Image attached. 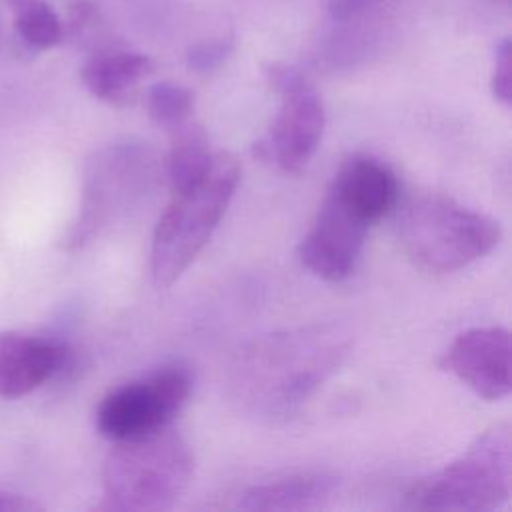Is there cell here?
Returning <instances> with one entry per match:
<instances>
[{"label": "cell", "mask_w": 512, "mask_h": 512, "mask_svg": "<svg viewBox=\"0 0 512 512\" xmlns=\"http://www.w3.org/2000/svg\"><path fill=\"white\" fill-rule=\"evenodd\" d=\"M394 0H330L328 12L334 24H374Z\"/></svg>", "instance_id": "ac0fdd59"}, {"label": "cell", "mask_w": 512, "mask_h": 512, "mask_svg": "<svg viewBox=\"0 0 512 512\" xmlns=\"http://www.w3.org/2000/svg\"><path fill=\"white\" fill-rule=\"evenodd\" d=\"M338 478L330 472H296L252 484L238 492L232 508L240 510H306L330 498Z\"/></svg>", "instance_id": "4fadbf2b"}, {"label": "cell", "mask_w": 512, "mask_h": 512, "mask_svg": "<svg viewBox=\"0 0 512 512\" xmlns=\"http://www.w3.org/2000/svg\"><path fill=\"white\" fill-rule=\"evenodd\" d=\"M268 80L280 94V110L256 144L254 154L280 168L300 172L316 152L324 130V108L318 92L288 66H272Z\"/></svg>", "instance_id": "52a82bcc"}, {"label": "cell", "mask_w": 512, "mask_h": 512, "mask_svg": "<svg viewBox=\"0 0 512 512\" xmlns=\"http://www.w3.org/2000/svg\"><path fill=\"white\" fill-rule=\"evenodd\" d=\"M500 224L444 194H418L398 214V238L408 258L428 272H454L488 254Z\"/></svg>", "instance_id": "277c9868"}, {"label": "cell", "mask_w": 512, "mask_h": 512, "mask_svg": "<svg viewBox=\"0 0 512 512\" xmlns=\"http://www.w3.org/2000/svg\"><path fill=\"white\" fill-rule=\"evenodd\" d=\"M328 192L366 224H374L396 206L398 178L382 160L354 154L342 162Z\"/></svg>", "instance_id": "8fae6325"}, {"label": "cell", "mask_w": 512, "mask_h": 512, "mask_svg": "<svg viewBox=\"0 0 512 512\" xmlns=\"http://www.w3.org/2000/svg\"><path fill=\"white\" fill-rule=\"evenodd\" d=\"M192 378L182 366H166L146 378L110 390L98 404L96 426L118 442L168 426L190 396Z\"/></svg>", "instance_id": "ba28073f"}, {"label": "cell", "mask_w": 512, "mask_h": 512, "mask_svg": "<svg viewBox=\"0 0 512 512\" xmlns=\"http://www.w3.org/2000/svg\"><path fill=\"white\" fill-rule=\"evenodd\" d=\"M240 180V164L230 154H214L208 172L192 186L172 192L152 238L154 284L170 286L206 246Z\"/></svg>", "instance_id": "3957f363"}, {"label": "cell", "mask_w": 512, "mask_h": 512, "mask_svg": "<svg viewBox=\"0 0 512 512\" xmlns=\"http://www.w3.org/2000/svg\"><path fill=\"white\" fill-rule=\"evenodd\" d=\"M152 70L148 56L128 50H104L94 54L82 68V82L98 100L128 104L138 82Z\"/></svg>", "instance_id": "5bb4252c"}, {"label": "cell", "mask_w": 512, "mask_h": 512, "mask_svg": "<svg viewBox=\"0 0 512 512\" xmlns=\"http://www.w3.org/2000/svg\"><path fill=\"white\" fill-rule=\"evenodd\" d=\"M344 350L334 326L270 334L240 354L232 368V394L252 412L284 414L340 364Z\"/></svg>", "instance_id": "6da1fadb"}, {"label": "cell", "mask_w": 512, "mask_h": 512, "mask_svg": "<svg viewBox=\"0 0 512 512\" xmlns=\"http://www.w3.org/2000/svg\"><path fill=\"white\" fill-rule=\"evenodd\" d=\"M368 228L370 224L326 192L298 246V256L312 274L330 282L344 280L358 262Z\"/></svg>", "instance_id": "9c48e42d"}, {"label": "cell", "mask_w": 512, "mask_h": 512, "mask_svg": "<svg viewBox=\"0 0 512 512\" xmlns=\"http://www.w3.org/2000/svg\"><path fill=\"white\" fill-rule=\"evenodd\" d=\"M194 470L188 442L170 426L124 438L104 464V492L114 510L154 512L170 508Z\"/></svg>", "instance_id": "7a4b0ae2"}, {"label": "cell", "mask_w": 512, "mask_h": 512, "mask_svg": "<svg viewBox=\"0 0 512 512\" xmlns=\"http://www.w3.org/2000/svg\"><path fill=\"white\" fill-rule=\"evenodd\" d=\"M0 36H2V28H0Z\"/></svg>", "instance_id": "7402d4cb"}, {"label": "cell", "mask_w": 512, "mask_h": 512, "mask_svg": "<svg viewBox=\"0 0 512 512\" xmlns=\"http://www.w3.org/2000/svg\"><path fill=\"white\" fill-rule=\"evenodd\" d=\"M14 28L22 42L36 50L56 46L64 34L58 14L42 0H20Z\"/></svg>", "instance_id": "2e32d148"}, {"label": "cell", "mask_w": 512, "mask_h": 512, "mask_svg": "<svg viewBox=\"0 0 512 512\" xmlns=\"http://www.w3.org/2000/svg\"><path fill=\"white\" fill-rule=\"evenodd\" d=\"M172 146L164 160L170 192L184 190L198 182L212 166L214 154L208 148L204 130L190 120L172 130Z\"/></svg>", "instance_id": "9a60e30c"}, {"label": "cell", "mask_w": 512, "mask_h": 512, "mask_svg": "<svg viewBox=\"0 0 512 512\" xmlns=\"http://www.w3.org/2000/svg\"><path fill=\"white\" fill-rule=\"evenodd\" d=\"M510 426L498 422L442 470L420 478L406 502L420 510H490L510 496Z\"/></svg>", "instance_id": "5b68a950"}, {"label": "cell", "mask_w": 512, "mask_h": 512, "mask_svg": "<svg viewBox=\"0 0 512 512\" xmlns=\"http://www.w3.org/2000/svg\"><path fill=\"white\" fill-rule=\"evenodd\" d=\"M442 368L450 370L480 398L498 400L510 392V334L500 326L462 332L446 350Z\"/></svg>", "instance_id": "30bf717a"}, {"label": "cell", "mask_w": 512, "mask_h": 512, "mask_svg": "<svg viewBox=\"0 0 512 512\" xmlns=\"http://www.w3.org/2000/svg\"><path fill=\"white\" fill-rule=\"evenodd\" d=\"M156 178V160L140 142H118L102 148L88 164L80 214L66 236V246H84L116 218L140 206L152 192Z\"/></svg>", "instance_id": "8992f818"}, {"label": "cell", "mask_w": 512, "mask_h": 512, "mask_svg": "<svg viewBox=\"0 0 512 512\" xmlns=\"http://www.w3.org/2000/svg\"><path fill=\"white\" fill-rule=\"evenodd\" d=\"M510 40L504 38L496 48V66L492 74V94L502 104H510L512 100V80H510Z\"/></svg>", "instance_id": "ffe728a7"}, {"label": "cell", "mask_w": 512, "mask_h": 512, "mask_svg": "<svg viewBox=\"0 0 512 512\" xmlns=\"http://www.w3.org/2000/svg\"><path fill=\"white\" fill-rule=\"evenodd\" d=\"M38 504L32 500L22 498L20 494H10L0 490V512H24V510H36Z\"/></svg>", "instance_id": "44dd1931"}, {"label": "cell", "mask_w": 512, "mask_h": 512, "mask_svg": "<svg viewBox=\"0 0 512 512\" xmlns=\"http://www.w3.org/2000/svg\"><path fill=\"white\" fill-rule=\"evenodd\" d=\"M146 106L150 118L158 126L172 132L190 120L194 110V96L180 84L158 82L148 90Z\"/></svg>", "instance_id": "e0dca14e"}, {"label": "cell", "mask_w": 512, "mask_h": 512, "mask_svg": "<svg viewBox=\"0 0 512 512\" xmlns=\"http://www.w3.org/2000/svg\"><path fill=\"white\" fill-rule=\"evenodd\" d=\"M232 52V42L228 38H218L210 42H202L188 52V66L198 72H210L218 68L228 54Z\"/></svg>", "instance_id": "d6986e66"}, {"label": "cell", "mask_w": 512, "mask_h": 512, "mask_svg": "<svg viewBox=\"0 0 512 512\" xmlns=\"http://www.w3.org/2000/svg\"><path fill=\"white\" fill-rule=\"evenodd\" d=\"M66 348L22 332L0 334V396L30 394L66 364Z\"/></svg>", "instance_id": "7c38bea8"}]
</instances>
